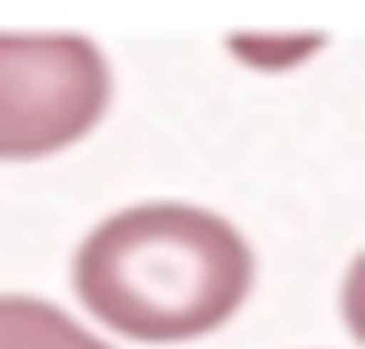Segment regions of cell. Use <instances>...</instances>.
Segmentation results:
<instances>
[{"instance_id":"6da1fadb","label":"cell","mask_w":365,"mask_h":349,"mask_svg":"<svg viewBox=\"0 0 365 349\" xmlns=\"http://www.w3.org/2000/svg\"><path fill=\"white\" fill-rule=\"evenodd\" d=\"M253 276L247 237L189 202H141L103 218L71 263L77 301L135 343L215 333L244 308Z\"/></svg>"},{"instance_id":"7a4b0ae2","label":"cell","mask_w":365,"mask_h":349,"mask_svg":"<svg viewBox=\"0 0 365 349\" xmlns=\"http://www.w3.org/2000/svg\"><path fill=\"white\" fill-rule=\"evenodd\" d=\"M113 103L103 48L71 32H0V160H42L83 141Z\"/></svg>"},{"instance_id":"3957f363","label":"cell","mask_w":365,"mask_h":349,"mask_svg":"<svg viewBox=\"0 0 365 349\" xmlns=\"http://www.w3.org/2000/svg\"><path fill=\"white\" fill-rule=\"evenodd\" d=\"M0 349H115L68 311L32 295H0Z\"/></svg>"},{"instance_id":"277c9868","label":"cell","mask_w":365,"mask_h":349,"mask_svg":"<svg viewBox=\"0 0 365 349\" xmlns=\"http://www.w3.org/2000/svg\"><path fill=\"white\" fill-rule=\"evenodd\" d=\"M327 36H231L227 48L253 71H292L314 58Z\"/></svg>"}]
</instances>
